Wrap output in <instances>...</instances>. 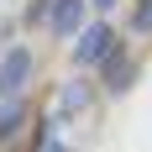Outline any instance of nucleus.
Returning <instances> with one entry per match:
<instances>
[{
	"instance_id": "1",
	"label": "nucleus",
	"mask_w": 152,
	"mask_h": 152,
	"mask_svg": "<svg viewBox=\"0 0 152 152\" xmlns=\"http://www.w3.org/2000/svg\"><path fill=\"white\" fill-rule=\"evenodd\" d=\"M110 47H115V31H110V21H89V26L74 37V68H100Z\"/></svg>"
},
{
	"instance_id": "2",
	"label": "nucleus",
	"mask_w": 152,
	"mask_h": 152,
	"mask_svg": "<svg viewBox=\"0 0 152 152\" xmlns=\"http://www.w3.org/2000/svg\"><path fill=\"white\" fill-rule=\"evenodd\" d=\"M100 74H105V89H110V94H121L126 84L137 79V63H131V47H126L121 37H115V47L105 53V63H100Z\"/></svg>"
},
{
	"instance_id": "3",
	"label": "nucleus",
	"mask_w": 152,
	"mask_h": 152,
	"mask_svg": "<svg viewBox=\"0 0 152 152\" xmlns=\"http://www.w3.org/2000/svg\"><path fill=\"white\" fill-rule=\"evenodd\" d=\"M31 68H37V58H31L26 47H11L0 58V94H21L26 79H31Z\"/></svg>"
},
{
	"instance_id": "4",
	"label": "nucleus",
	"mask_w": 152,
	"mask_h": 152,
	"mask_svg": "<svg viewBox=\"0 0 152 152\" xmlns=\"http://www.w3.org/2000/svg\"><path fill=\"white\" fill-rule=\"evenodd\" d=\"M47 26L58 37H79L84 31V0H53V21Z\"/></svg>"
},
{
	"instance_id": "5",
	"label": "nucleus",
	"mask_w": 152,
	"mask_h": 152,
	"mask_svg": "<svg viewBox=\"0 0 152 152\" xmlns=\"http://www.w3.org/2000/svg\"><path fill=\"white\" fill-rule=\"evenodd\" d=\"M21 115H26V100H21V94H5V100H0V142H11V137H16Z\"/></svg>"
},
{
	"instance_id": "6",
	"label": "nucleus",
	"mask_w": 152,
	"mask_h": 152,
	"mask_svg": "<svg viewBox=\"0 0 152 152\" xmlns=\"http://www.w3.org/2000/svg\"><path fill=\"white\" fill-rule=\"evenodd\" d=\"M89 100H94V89H89V84H79V79H74V84H63V115H79Z\"/></svg>"
},
{
	"instance_id": "7",
	"label": "nucleus",
	"mask_w": 152,
	"mask_h": 152,
	"mask_svg": "<svg viewBox=\"0 0 152 152\" xmlns=\"http://www.w3.org/2000/svg\"><path fill=\"white\" fill-rule=\"evenodd\" d=\"M126 26L137 31V37H142V31H152V0H137V5H131V21H126Z\"/></svg>"
},
{
	"instance_id": "8",
	"label": "nucleus",
	"mask_w": 152,
	"mask_h": 152,
	"mask_svg": "<svg viewBox=\"0 0 152 152\" xmlns=\"http://www.w3.org/2000/svg\"><path fill=\"white\" fill-rule=\"evenodd\" d=\"M26 26H42V21H53V0H26V16H21Z\"/></svg>"
},
{
	"instance_id": "9",
	"label": "nucleus",
	"mask_w": 152,
	"mask_h": 152,
	"mask_svg": "<svg viewBox=\"0 0 152 152\" xmlns=\"http://www.w3.org/2000/svg\"><path fill=\"white\" fill-rule=\"evenodd\" d=\"M110 5H115V0H94V11H100V16H105V11H110Z\"/></svg>"
},
{
	"instance_id": "10",
	"label": "nucleus",
	"mask_w": 152,
	"mask_h": 152,
	"mask_svg": "<svg viewBox=\"0 0 152 152\" xmlns=\"http://www.w3.org/2000/svg\"><path fill=\"white\" fill-rule=\"evenodd\" d=\"M47 152H58V142H53V137H47Z\"/></svg>"
}]
</instances>
